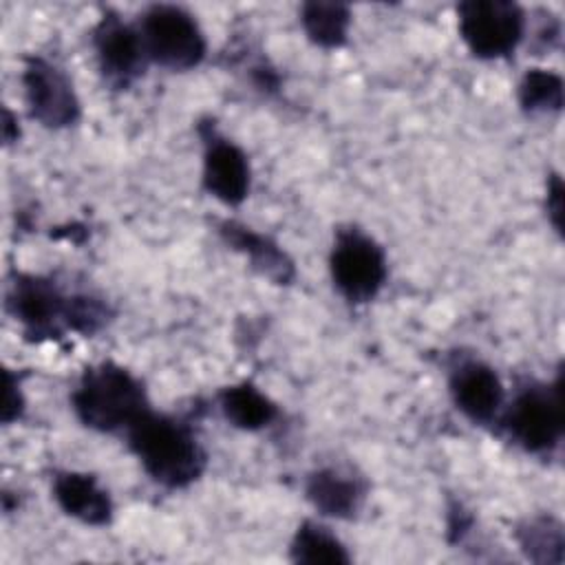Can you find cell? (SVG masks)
<instances>
[{"label":"cell","instance_id":"cell-1","mask_svg":"<svg viewBox=\"0 0 565 565\" xmlns=\"http://www.w3.org/2000/svg\"><path fill=\"white\" fill-rule=\"evenodd\" d=\"M128 444L143 470L166 488H185L205 468V452L194 433L185 424L152 411L128 426Z\"/></svg>","mask_w":565,"mask_h":565},{"label":"cell","instance_id":"cell-2","mask_svg":"<svg viewBox=\"0 0 565 565\" xmlns=\"http://www.w3.org/2000/svg\"><path fill=\"white\" fill-rule=\"evenodd\" d=\"M73 408L84 426L102 433L128 428L150 411L143 384L113 362L84 371L73 393Z\"/></svg>","mask_w":565,"mask_h":565},{"label":"cell","instance_id":"cell-3","mask_svg":"<svg viewBox=\"0 0 565 565\" xmlns=\"http://www.w3.org/2000/svg\"><path fill=\"white\" fill-rule=\"evenodd\" d=\"M510 437L527 452L541 455L558 446L565 428L561 377L554 384H527L505 413Z\"/></svg>","mask_w":565,"mask_h":565},{"label":"cell","instance_id":"cell-4","mask_svg":"<svg viewBox=\"0 0 565 565\" xmlns=\"http://www.w3.org/2000/svg\"><path fill=\"white\" fill-rule=\"evenodd\" d=\"M139 35L146 55L172 71L192 68L205 55V38L196 20L174 4L148 7Z\"/></svg>","mask_w":565,"mask_h":565},{"label":"cell","instance_id":"cell-5","mask_svg":"<svg viewBox=\"0 0 565 565\" xmlns=\"http://www.w3.org/2000/svg\"><path fill=\"white\" fill-rule=\"evenodd\" d=\"M466 46L483 60L512 53L525 31V13L510 0H468L457 7Z\"/></svg>","mask_w":565,"mask_h":565},{"label":"cell","instance_id":"cell-6","mask_svg":"<svg viewBox=\"0 0 565 565\" xmlns=\"http://www.w3.org/2000/svg\"><path fill=\"white\" fill-rule=\"evenodd\" d=\"M329 265L333 285L349 302L371 300L386 278L382 247L355 227L338 232Z\"/></svg>","mask_w":565,"mask_h":565},{"label":"cell","instance_id":"cell-7","mask_svg":"<svg viewBox=\"0 0 565 565\" xmlns=\"http://www.w3.org/2000/svg\"><path fill=\"white\" fill-rule=\"evenodd\" d=\"M29 115L46 128H64L77 121L79 99L68 75L44 57H29L22 73Z\"/></svg>","mask_w":565,"mask_h":565},{"label":"cell","instance_id":"cell-8","mask_svg":"<svg viewBox=\"0 0 565 565\" xmlns=\"http://www.w3.org/2000/svg\"><path fill=\"white\" fill-rule=\"evenodd\" d=\"M7 305L26 335L51 338L60 335L62 324L68 327L71 296H64L49 278L18 276L7 294Z\"/></svg>","mask_w":565,"mask_h":565},{"label":"cell","instance_id":"cell-9","mask_svg":"<svg viewBox=\"0 0 565 565\" xmlns=\"http://www.w3.org/2000/svg\"><path fill=\"white\" fill-rule=\"evenodd\" d=\"M93 44L102 73L110 84L128 86L143 68L146 49L139 31L117 13H106L93 33Z\"/></svg>","mask_w":565,"mask_h":565},{"label":"cell","instance_id":"cell-10","mask_svg":"<svg viewBox=\"0 0 565 565\" xmlns=\"http://www.w3.org/2000/svg\"><path fill=\"white\" fill-rule=\"evenodd\" d=\"M203 130L205 154H203V185L205 190L223 201L225 205H238L249 190V163L245 152L218 137L210 126Z\"/></svg>","mask_w":565,"mask_h":565},{"label":"cell","instance_id":"cell-11","mask_svg":"<svg viewBox=\"0 0 565 565\" xmlns=\"http://www.w3.org/2000/svg\"><path fill=\"white\" fill-rule=\"evenodd\" d=\"M450 393L457 408L472 422H490L503 404L499 375L483 362L468 360L452 369Z\"/></svg>","mask_w":565,"mask_h":565},{"label":"cell","instance_id":"cell-12","mask_svg":"<svg viewBox=\"0 0 565 565\" xmlns=\"http://www.w3.org/2000/svg\"><path fill=\"white\" fill-rule=\"evenodd\" d=\"M53 497L57 505L86 525H106L113 516L108 492L86 472H57L53 479Z\"/></svg>","mask_w":565,"mask_h":565},{"label":"cell","instance_id":"cell-13","mask_svg":"<svg viewBox=\"0 0 565 565\" xmlns=\"http://www.w3.org/2000/svg\"><path fill=\"white\" fill-rule=\"evenodd\" d=\"M218 232L234 249L243 252L252 260V267L258 269L263 276L271 278L278 285H287L294 280L296 269L291 258L269 236H263L236 221H223L218 225Z\"/></svg>","mask_w":565,"mask_h":565},{"label":"cell","instance_id":"cell-14","mask_svg":"<svg viewBox=\"0 0 565 565\" xmlns=\"http://www.w3.org/2000/svg\"><path fill=\"white\" fill-rule=\"evenodd\" d=\"M307 499L327 516L349 519L364 499L360 479L335 468H322L307 479Z\"/></svg>","mask_w":565,"mask_h":565},{"label":"cell","instance_id":"cell-15","mask_svg":"<svg viewBox=\"0 0 565 565\" xmlns=\"http://www.w3.org/2000/svg\"><path fill=\"white\" fill-rule=\"evenodd\" d=\"M218 404L225 419L243 430H260L276 417V404L249 382L223 388Z\"/></svg>","mask_w":565,"mask_h":565},{"label":"cell","instance_id":"cell-16","mask_svg":"<svg viewBox=\"0 0 565 565\" xmlns=\"http://www.w3.org/2000/svg\"><path fill=\"white\" fill-rule=\"evenodd\" d=\"M300 22L309 40L324 49H335L347 42L351 11L342 2H305Z\"/></svg>","mask_w":565,"mask_h":565},{"label":"cell","instance_id":"cell-17","mask_svg":"<svg viewBox=\"0 0 565 565\" xmlns=\"http://www.w3.org/2000/svg\"><path fill=\"white\" fill-rule=\"evenodd\" d=\"M291 558L305 565H344L351 561L344 545L322 525L305 521L291 541Z\"/></svg>","mask_w":565,"mask_h":565},{"label":"cell","instance_id":"cell-18","mask_svg":"<svg viewBox=\"0 0 565 565\" xmlns=\"http://www.w3.org/2000/svg\"><path fill=\"white\" fill-rule=\"evenodd\" d=\"M516 539L521 550L534 563H561L565 534L563 525L552 516H534L527 519L516 530Z\"/></svg>","mask_w":565,"mask_h":565},{"label":"cell","instance_id":"cell-19","mask_svg":"<svg viewBox=\"0 0 565 565\" xmlns=\"http://www.w3.org/2000/svg\"><path fill=\"white\" fill-rule=\"evenodd\" d=\"M519 104L525 113H558L563 106V77L547 68H527L519 84Z\"/></svg>","mask_w":565,"mask_h":565},{"label":"cell","instance_id":"cell-20","mask_svg":"<svg viewBox=\"0 0 565 565\" xmlns=\"http://www.w3.org/2000/svg\"><path fill=\"white\" fill-rule=\"evenodd\" d=\"M545 205H547V216H550L554 230L561 232V227H563V183H561L558 174H552V179H550Z\"/></svg>","mask_w":565,"mask_h":565},{"label":"cell","instance_id":"cell-21","mask_svg":"<svg viewBox=\"0 0 565 565\" xmlns=\"http://www.w3.org/2000/svg\"><path fill=\"white\" fill-rule=\"evenodd\" d=\"M4 384H7V397H4V408H2V422L9 424V422H13V419L20 417L24 399H22V393H20L18 382H13L11 371L4 373Z\"/></svg>","mask_w":565,"mask_h":565},{"label":"cell","instance_id":"cell-22","mask_svg":"<svg viewBox=\"0 0 565 565\" xmlns=\"http://www.w3.org/2000/svg\"><path fill=\"white\" fill-rule=\"evenodd\" d=\"M18 135H20V130H18V126H15V121H13V115L4 108V119H2V137H4V141L7 143H11V141H15L18 139Z\"/></svg>","mask_w":565,"mask_h":565}]
</instances>
